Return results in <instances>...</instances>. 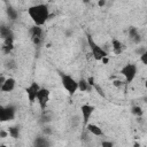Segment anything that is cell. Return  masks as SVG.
Listing matches in <instances>:
<instances>
[{"instance_id":"6da1fadb","label":"cell","mask_w":147,"mask_h":147,"mask_svg":"<svg viewBox=\"0 0 147 147\" xmlns=\"http://www.w3.org/2000/svg\"><path fill=\"white\" fill-rule=\"evenodd\" d=\"M28 14L30 18L32 20L33 24L37 26H41L46 23V21L49 18V8L45 3H38L30 6L28 8Z\"/></svg>"},{"instance_id":"7a4b0ae2","label":"cell","mask_w":147,"mask_h":147,"mask_svg":"<svg viewBox=\"0 0 147 147\" xmlns=\"http://www.w3.org/2000/svg\"><path fill=\"white\" fill-rule=\"evenodd\" d=\"M86 39H87V44H88V47H90V51H91V55L93 56L94 60H96V61H102L103 59L108 57V53H107L101 46H99V45L94 41V39L92 38L91 34L87 33V34H86Z\"/></svg>"},{"instance_id":"3957f363","label":"cell","mask_w":147,"mask_h":147,"mask_svg":"<svg viewBox=\"0 0 147 147\" xmlns=\"http://www.w3.org/2000/svg\"><path fill=\"white\" fill-rule=\"evenodd\" d=\"M60 77H61V83H62V86L64 87V90L70 95H74L78 91V83H77V80L74 77H71L70 75L62 74V72H60Z\"/></svg>"},{"instance_id":"277c9868","label":"cell","mask_w":147,"mask_h":147,"mask_svg":"<svg viewBox=\"0 0 147 147\" xmlns=\"http://www.w3.org/2000/svg\"><path fill=\"white\" fill-rule=\"evenodd\" d=\"M137 70H138V68L134 63H127L121 69L119 72L124 77L126 84H131L134 80L136 76H137Z\"/></svg>"},{"instance_id":"5b68a950","label":"cell","mask_w":147,"mask_h":147,"mask_svg":"<svg viewBox=\"0 0 147 147\" xmlns=\"http://www.w3.org/2000/svg\"><path fill=\"white\" fill-rule=\"evenodd\" d=\"M16 115V108L11 105L8 106H1L0 105V122H9L15 118Z\"/></svg>"},{"instance_id":"8992f818","label":"cell","mask_w":147,"mask_h":147,"mask_svg":"<svg viewBox=\"0 0 147 147\" xmlns=\"http://www.w3.org/2000/svg\"><path fill=\"white\" fill-rule=\"evenodd\" d=\"M49 96H51V91L46 87H40L36 100H37V102H38V105L42 111L46 110V107H47L48 101H49Z\"/></svg>"},{"instance_id":"52a82bcc","label":"cell","mask_w":147,"mask_h":147,"mask_svg":"<svg viewBox=\"0 0 147 147\" xmlns=\"http://www.w3.org/2000/svg\"><path fill=\"white\" fill-rule=\"evenodd\" d=\"M30 32V36H31V40L34 45H40V42L42 41V36H44V31H42V28L41 26H37V25H33L30 28L29 30Z\"/></svg>"},{"instance_id":"ba28073f","label":"cell","mask_w":147,"mask_h":147,"mask_svg":"<svg viewBox=\"0 0 147 147\" xmlns=\"http://www.w3.org/2000/svg\"><path fill=\"white\" fill-rule=\"evenodd\" d=\"M40 90V85L36 82H32L26 88H25V93H26V96H28V100L30 103H33L37 99V94Z\"/></svg>"},{"instance_id":"9c48e42d","label":"cell","mask_w":147,"mask_h":147,"mask_svg":"<svg viewBox=\"0 0 147 147\" xmlns=\"http://www.w3.org/2000/svg\"><path fill=\"white\" fill-rule=\"evenodd\" d=\"M95 110V107L92 106V105H83L80 107V113H82V118H83V124L84 126H86L88 124V121H90V117L92 116V114L94 113Z\"/></svg>"},{"instance_id":"30bf717a","label":"cell","mask_w":147,"mask_h":147,"mask_svg":"<svg viewBox=\"0 0 147 147\" xmlns=\"http://www.w3.org/2000/svg\"><path fill=\"white\" fill-rule=\"evenodd\" d=\"M15 84H16L15 79L11 78V77H8V78L5 79V83H3V85H2V87H1L0 91H1V92H5V93L11 92V91L15 88Z\"/></svg>"},{"instance_id":"8fae6325","label":"cell","mask_w":147,"mask_h":147,"mask_svg":"<svg viewBox=\"0 0 147 147\" xmlns=\"http://www.w3.org/2000/svg\"><path fill=\"white\" fill-rule=\"evenodd\" d=\"M129 37H130V39H131L134 44H137V45L141 42V36H140L138 29L134 28V26H131V28L129 29Z\"/></svg>"},{"instance_id":"7c38bea8","label":"cell","mask_w":147,"mask_h":147,"mask_svg":"<svg viewBox=\"0 0 147 147\" xmlns=\"http://www.w3.org/2000/svg\"><path fill=\"white\" fill-rule=\"evenodd\" d=\"M85 127L87 129V131H88L91 134H93V136H95V137H102V136H103V131H102V129H101L100 126H98L96 124L88 123Z\"/></svg>"},{"instance_id":"4fadbf2b","label":"cell","mask_w":147,"mask_h":147,"mask_svg":"<svg viewBox=\"0 0 147 147\" xmlns=\"http://www.w3.org/2000/svg\"><path fill=\"white\" fill-rule=\"evenodd\" d=\"M32 147H51V141L47 137H37Z\"/></svg>"},{"instance_id":"5bb4252c","label":"cell","mask_w":147,"mask_h":147,"mask_svg":"<svg viewBox=\"0 0 147 147\" xmlns=\"http://www.w3.org/2000/svg\"><path fill=\"white\" fill-rule=\"evenodd\" d=\"M0 37L5 40L8 38H14V33L11 31V29L7 25H0Z\"/></svg>"},{"instance_id":"9a60e30c","label":"cell","mask_w":147,"mask_h":147,"mask_svg":"<svg viewBox=\"0 0 147 147\" xmlns=\"http://www.w3.org/2000/svg\"><path fill=\"white\" fill-rule=\"evenodd\" d=\"M14 48V38H8L3 40V45H2V51L5 54H9Z\"/></svg>"},{"instance_id":"2e32d148","label":"cell","mask_w":147,"mask_h":147,"mask_svg":"<svg viewBox=\"0 0 147 147\" xmlns=\"http://www.w3.org/2000/svg\"><path fill=\"white\" fill-rule=\"evenodd\" d=\"M111 46H113V52H114L116 55H119V54L123 52L124 46H123V44H122L118 39L114 38V39L111 40Z\"/></svg>"},{"instance_id":"e0dca14e","label":"cell","mask_w":147,"mask_h":147,"mask_svg":"<svg viewBox=\"0 0 147 147\" xmlns=\"http://www.w3.org/2000/svg\"><path fill=\"white\" fill-rule=\"evenodd\" d=\"M6 14H7L8 18L11 20V21H15V20L18 17V11H17L13 6H10V5L7 6V8H6Z\"/></svg>"},{"instance_id":"ac0fdd59","label":"cell","mask_w":147,"mask_h":147,"mask_svg":"<svg viewBox=\"0 0 147 147\" xmlns=\"http://www.w3.org/2000/svg\"><path fill=\"white\" fill-rule=\"evenodd\" d=\"M77 83H78V90H79L80 92H87V91H90V90L92 88V87L88 85L87 80L84 79V78H80L79 80H77Z\"/></svg>"},{"instance_id":"d6986e66","label":"cell","mask_w":147,"mask_h":147,"mask_svg":"<svg viewBox=\"0 0 147 147\" xmlns=\"http://www.w3.org/2000/svg\"><path fill=\"white\" fill-rule=\"evenodd\" d=\"M8 134L13 138V139H18L20 137V126L15 125V126H10L8 129Z\"/></svg>"},{"instance_id":"ffe728a7","label":"cell","mask_w":147,"mask_h":147,"mask_svg":"<svg viewBox=\"0 0 147 147\" xmlns=\"http://www.w3.org/2000/svg\"><path fill=\"white\" fill-rule=\"evenodd\" d=\"M131 111H132V114L136 115L137 117H141V116L144 115V110H142V108L139 107V106H133L132 109H131Z\"/></svg>"},{"instance_id":"44dd1931","label":"cell","mask_w":147,"mask_h":147,"mask_svg":"<svg viewBox=\"0 0 147 147\" xmlns=\"http://www.w3.org/2000/svg\"><path fill=\"white\" fill-rule=\"evenodd\" d=\"M92 87H93V88H94V90H95V91L98 92V94H99V95H101L102 98H106V94H105L103 90H102V88L100 87V85H98V84L95 83V84H94V85H93Z\"/></svg>"},{"instance_id":"7402d4cb","label":"cell","mask_w":147,"mask_h":147,"mask_svg":"<svg viewBox=\"0 0 147 147\" xmlns=\"http://www.w3.org/2000/svg\"><path fill=\"white\" fill-rule=\"evenodd\" d=\"M6 68L7 69H9V70H11V69H15L16 68V62L14 61V60H8L7 62H6Z\"/></svg>"},{"instance_id":"603a6c76","label":"cell","mask_w":147,"mask_h":147,"mask_svg":"<svg viewBox=\"0 0 147 147\" xmlns=\"http://www.w3.org/2000/svg\"><path fill=\"white\" fill-rule=\"evenodd\" d=\"M101 147H114V142L109 140H103L101 141Z\"/></svg>"},{"instance_id":"cb8c5ba5","label":"cell","mask_w":147,"mask_h":147,"mask_svg":"<svg viewBox=\"0 0 147 147\" xmlns=\"http://www.w3.org/2000/svg\"><path fill=\"white\" fill-rule=\"evenodd\" d=\"M49 121V116H48V114L46 113V110L45 111H42V116H41V122L42 123H46V122H48Z\"/></svg>"},{"instance_id":"d4e9b609","label":"cell","mask_w":147,"mask_h":147,"mask_svg":"<svg viewBox=\"0 0 147 147\" xmlns=\"http://www.w3.org/2000/svg\"><path fill=\"white\" fill-rule=\"evenodd\" d=\"M140 61H141L144 64H147V52L140 55Z\"/></svg>"},{"instance_id":"484cf974","label":"cell","mask_w":147,"mask_h":147,"mask_svg":"<svg viewBox=\"0 0 147 147\" xmlns=\"http://www.w3.org/2000/svg\"><path fill=\"white\" fill-rule=\"evenodd\" d=\"M136 52L138 53V55H141V54L146 53V52H147V49H146V47H140V48H138Z\"/></svg>"},{"instance_id":"4316f807","label":"cell","mask_w":147,"mask_h":147,"mask_svg":"<svg viewBox=\"0 0 147 147\" xmlns=\"http://www.w3.org/2000/svg\"><path fill=\"white\" fill-rule=\"evenodd\" d=\"M42 132L46 134V137H47V134H51V133H52V131L49 130V127H48V126H44V129H42Z\"/></svg>"},{"instance_id":"83f0119b","label":"cell","mask_w":147,"mask_h":147,"mask_svg":"<svg viewBox=\"0 0 147 147\" xmlns=\"http://www.w3.org/2000/svg\"><path fill=\"white\" fill-rule=\"evenodd\" d=\"M114 85H115L116 87H121V86L123 85V83H122L121 80H115V82H114Z\"/></svg>"},{"instance_id":"f1b7e54d","label":"cell","mask_w":147,"mask_h":147,"mask_svg":"<svg viewBox=\"0 0 147 147\" xmlns=\"http://www.w3.org/2000/svg\"><path fill=\"white\" fill-rule=\"evenodd\" d=\"M5 77H2V76H0V90H1V87H2V85H3V83H5Z\"/></svg>"},{"instance_id":"f546056e","label":"cell","mask_w":147,"mask_h":147,"mask_svg":"<svg viewBox=\"0 0 147 147\" xmlns=\"http://www.w3.org/2000/svg\"><path fill=\"white\" fill-rule=\"evenodd\" d=\"M98 5H99L100 7H102V6H105V5H106V1H105V0H101V1H99V2H98Z\"/></svg>"},{"instance_id":"4dcf8cb0","label":"cell","mask_w":147,"mask_h":147,"mask_svg":"<svg viewBox=\"0 0 147 147\" xmlns=\"http://www.w3.org/2000/svg\"><path fill=\"white\" fill-rule=\"evenodd\" d=\"M7 134H8V132H5V131H0V137H2V138H3V137H6Z\"/></svg>"},{"instance_id":"1f68e13d","label":"cell","mask_w":147,"mask_h":147,"mask_svg":"<svg viewBox=\"0 0 147 147\" xmlns=\"http://www.w3.org/2000/svg\"><path fill=\"white\" fill-rule=\"evenodd\" d=\"M134 147H139V144H136V145H134Z\"/></svg>"},{"instance_id":"d6a6232c","label":"cell","mask_w":147,"mask_h":147,"mask_svg":"<svg viewBox=\"0 0 147 147\" xmlns=\"http://www.w3.org/2000/svg\"><path fill=\"white\" fill-rule=\"evenodd\" d=\"M0 147H7L6 145H0Z\"/></svg>"}]
</instances>
